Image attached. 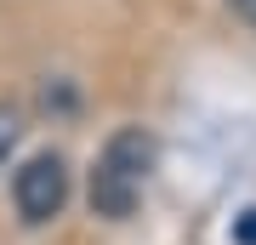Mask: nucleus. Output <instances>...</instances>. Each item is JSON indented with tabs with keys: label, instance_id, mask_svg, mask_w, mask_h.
Wrapping results in <instances>:
<instances>
[{
	"label": "nucleus",
	"instance_id": "obj_1",
	"mask_svg": "<svg viewBox=\"0 0 256 245\" xmlns=\"http://www.w3.org/2000/svg\"><path fill=\"white\" fill-rule=\"evenodd\" d=\"M12 200H18L23 222H34V228L52 222L57 211H63V200H68V165L57 154H34L18 177H12Z\"/></svg>",
	"mask_w": 256,
	"mask_h": 245
},
{
	"label": "nucleus",
	"instance_id": "obj_2",
	"mask_svg": "<svg viewBox=\"0 0 256 245\" xmlns=\"http://www.w3.org/2000/svg\"><path fill=\"white\" fill-rule=\"evenodd\" d=\"M234 239H239V245H256V205L234 217Z\"/></svg>",
	"mask_w": 256,
	"mask_h": 245
},
{
	"label": "nucleus",
	"instance_id": "obj_3",
	"mask_svg": "<svg viewBox=\"0 0 256 245\" xmlns=\"http://www.w3.org/2000/svg\"><path fill=\"white\" fill-rule=\"evenodd\" d=\"M12 143H18V109H0V160H6Z\"/></svg>",
	"mask_w": 256,
	"mask_h": 245
},
{
	"label": "nucleus",
	"instance_id": "obj_4",
	"mask_svg": "<svg viewBox=\"0 0 256 245\" xmlns=\"http://www.w3.org/2000/svg\"><path fill=\"white\" fill-rule=\"evenodd\" d=\"M234 12H239L245 23H256V0H234Z\"/></svg>",
	"mask_w": 256,
	"mask_h": 245
}]
</instances>
